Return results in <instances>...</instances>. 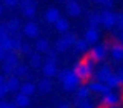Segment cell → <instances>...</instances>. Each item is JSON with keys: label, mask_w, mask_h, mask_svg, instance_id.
<instances>
[{"label": "cell", "mask_w": 123, "mask_h": 108, "mask_svg": "<svg viewBox=\"0 0 123 108\" xmlns=\"http://www.w3.org/2000/svg\"><path fill=\"white\" fill-rule=\"evenodd\" d=\"M72 72L80 78V82H86V80H90L92 77H93V73H95V62L92 60V58H83V60H78L77 63L73 65V68H72Z\"/></svg>", "instance_id": "6da1fadb"}, {"label": "cell", "mask_w": 123, "mask_h": 108, "mask_svg": "<svg viewBox=\"0 0 123 108\" xmlns=\"http://www.w3.org/2000/svg\"><path fill=\"white\" fill-rule=\"evenodd\" d=\"M57 77H58V80L62 82V86H63V90H67V91H73V90H77L78 86H80V78L72 72V70H68V68H63L60 70L58 73H57Z\"/></svg>", "instance_id": "7a4b0ae2"}, {"label": "cell", "mask_w": 123, "mask_h": 108, "mask_svg": "<svg viewBox=\"0 0 123 108\" xmlns=\"http://www.w3.org/2000/svg\"><path fill=\"white\" fill-rule=\"evenodd\" d=\"M108 48H110L108 43H95L88 50V58H92L95 63L97 62H103L106 58V55H108Z\"/></svg>", "instance_id": "3957f363"}, {"label": "cell", "mask_w": 123, "mask_h": 108, "mask_svg": "<svg viewBox=\"0 0 123 108\" xmlns=\"http://www.w3.org/2000/svg\"><path fill=\"white\" fill-rule=\"evenodd\" d=\"M122 103V95L117 90H110L108 93L102 95V105L103 107H111V105H120Z\"/></svg>", "instance_id": "277c9868"}, {"label": "cell", "mask_w": 123, "mask_h": 108, "mask_svg": "<svg viewBox=\"0 0 123 108\" xmlns=\"http://www.w3.org/2000/svg\"><path fill=\"white\" fill-rule=\"evenodd\" d=\"M40 33V27L35 23V22H27L23 27H22V35L23 37H28V38H37Z\"/></svg>", "instance_id": "5b68a950"}, {"label": "cell", "mask_w": 123, "mask_h": 108, "mask_svg": "<svg viewBox=\"0 0 123 108\" xmlns=\"http://www.w3.org/2000/svg\"><path fill=\"white\" fill-rule=\"evenodd\" d=\"M90 88H88V85H80L78 88H77V98H75V105L77 107H82V105H85V103H88L86 100H88V96H90Z\"/></svg>", "instance_id": "8992f818"}, {"label": "cell", "mask_w": 123, "mask_h": 108, "mask_svg": "<svg viewBox=\"0 0 123 108\" xmlns=\"http://www.w3.org/2000/svg\"><path fill=\"white\" fill-rule=\"evenodd\" d=\"M100 18H102V25L106 28H113L117 25V13L111 10H103L100 13Z\"/></svg>", "instance_id": "52a82bcc"}, {"label": "cell", "mask_w": 123, "mask_h": 108, "mask_svg": "<svg viewBox=\"0 0 123 108\" xmlns=\"http://www.w3.org/2000/svg\"><path fill=\"white\" fill-rule=\"evenodd\" d=\"M65 10L68 13V17H80L82 15V5L77 0H70L65 3Z\"/></svg>", "instance_id": "ba28073f"}, {"label": "cell", "mask_w": 123, "mask_h": 108, "mask_svg": "<svg viewBox=\"0 0 123 108\" xmlns=\"http://www.w3.org/2000/svg\"><path fill=\"white\" fill-rule=\"evenodd\" d=\"M111 73H113V72H111V66H110V65H102V66L97 70V73H95V80L105 83Z\"/></svg>", "instance_id": "9c48e42d"}, {"label": "cell", "mask_w": 123, "mask_h": 108, "mask_svg": "<svg viewBox=\"0 0 123 108\" xmlns=\"http://www.w3.org/2000/svg\"><path fill=\"white\" fill-rule=\"evenodd\" d=\"M5 86H7L8 93H10V91H12V93L18 91V88H20V78L15 77V75H8V77L5 78Z\"/></svg>", "instance_id": "30bf717a"}, {"label": "cell", "mask_w": 123, "mask_h": 108, "mask_svg": "<svg viewBox=\"0 0 123 108\" xmlns=\"http://www.w3.org/2000/svg\"><path fill=\"white\" fill-rule=\"evenodd\" d=\"M110 55L115 62H122L123 60V45L120 42L117 43H111L110 45Z\"/></svg>", "instance_id": "8fae6325"}, {"label": "cell", "mask_w": 123, "mask_h": 108, "mask_svg": "<svg viewBox=\"0 0 123 108\" xmlns=\"http://www.w3.org/2000/svg\"><path fill=\"white\" fill-rule=\"evenodd\" d=\"M42 72L47 78H52V77H57L58 73V68H57V63H52V62H43L42 65Z\"/></svg>", "instance_id": "7c38bea8"}, {"label": "cell", "mask_w": 123, "mask_h": 108, "mask_svg": "<svg viewBox=\"0 0 123 108\" xmlns=\"http://www.w3.org/2000/svg\"><path fill=\"white\" fill-rule=\"evenodd\" d=\"M88 88H90V91H93V93H100V95H105V93L110 91V88L105 85V83L97 82V80H93L92 83H88Z\"/></svg>", "instance_id": "4fadbf2b"}, {"label": "cell", "mask_w": 123, "mask_h": 108, "mask_svg": "<svg viewBox=\"0 0 123 108\" xmlns=\"http://www.w3.org/2000/svg\"><path fill=\"white\" fill-rule=\"evenodd\" d=\"M83 38L86 40V42L90 43H97L98 42V38H100V33H98V28H92V27H88L86 30H85V35H83Z\"/></svg>", "instance_id": "5bb4252c"}, {"label": "cell", "mask_w": 123, "mask_h": 108, "mask_svg": "<svg viewBox=\"0 0 123 108\" xmlns=\"http://www.w3.org/2000/svg\"><path fill=\"white\" fill-rule=\"evenodd\" d=\"M53 25H55V30L58 33H62V35L67 33V32H70V22H68V18H65V17H60Z\"/></svg>", "instance_id": "9a60e30c"}, {"label": "cell", "mask_w": 123, "mask_h": 108, "mask_svg": "<svg viewBox=\"0 0 123 108\" xmlns=\"http://www.w3.org/2000/svg\"><path fill=\"white\" fill-rule=\"evenodd\" d=\"M60 10L57 8V7H50L47 12H45V20L48 22V23H55V22L60 18Z\"/></svg>", "instance_id": "2e32d148"}, {"label": "cell", "mask_w": 123, "mask_h": 108, "mask_svg": "<svg viewBox=\"0 0 123 108\" xmlns=\"http://www.w3.org/2000/svg\"><path fill=\"white\" fill-rule=\"evenodd\" d=\"M28 62H30V66L32 68H40L42 62H43V57H42V53H38V52H32L30 55H28Z\"/></svg>", "instance_id": "e0dca14e"}, {"label": "cell", "mask_w": 123, "mask_h": 108, "mask_svg": "<svg viewBox=\"0 0 123 108\" xmlns=\"http://www.w3.org/2000/svg\"><path fill=\"white\" fill-rule=\"evenodd\" d=\"M35 90H37V86H35V83H32V82L20 83V88H18V91L23 93V95H27V96H32L35 93Z\"/></svg>", "instance_id": "ac0fdd59"}, {"label": "cell", "mask_w": 123, "mask_h": 108, "mask_svg": "<svg viewBox=\"0 0 123 108\" xmlns=\"http://www.w3.org/2000/svg\"><path fill=\"white\" fill-rule=\"evenodd\" d=\"M15 105L18 108H27L28 105H30V96H27V95H23V93H17L15 95V102H13Z\"/></svg>", "instance_id": "d6986e66"}, {"label": "cell", "mask_w": 123, "mask_h": 108, "mask_svg": "<svg viewBox=\"0 0 123 108\" xmlns=\"http://www.w3.org/2000/svg\"><path fill=\"white\" fill-rule=\"evenodd\" d=\"M2 63H7V65H10V66H17L18 65V53L17 52H7V55H5V60L2 62Z\"/></svg>", "instance_id": "ffe728a7"}, {"label": "cell", "mask_w": 123, "mask_h": 108, "mask_svg": "<svg viewBox=\"0 0 123 108\" xmlns=\"http://www.w3.org/2000/svg\"><path fill=\"white\" fill-rule=\"evenodd\" d=\"M73 48L78 52V53H86L90 50V43L86 42L85 38H77V42L73 43Z\"/></svg>", "instance_id": "44dd1931"}, {"label": "cell", "mask_w": 123, "mask_h": 108, "mask_svg": "<svg viewBox=\"0 0 123 108\" xmlns=\"http://www.w3.org/2000/svg\"><path fill=\"white\" fill-rule=\"evenodd\" d=\"M7 28H8V32H10V35H13L15 32H20L22 30V22L18 18H10V20L7 22Z\"/></svg>", "instance_id": "7402d4cb"}, {"label": "cell", "mask_w": 123, "mask_h": 108, "mask_svg": "<svg viewBox=\"0 0 123 108\" xmlns=\"http://www.w3.org/2000/svg\"><path fill=\"white\" fill-rule=\"evenodd\" d=\"M33 48H35V52H38V53H45V52L50 48V43H48L47 38H37Z\"/></svg>", "instance_id": "603a6c76"}, {"label": "cell", "mask_w": 123, "mask_h": 108, "mask_svg": "<svg viewBox=\"0 0 123 108\" xmlns=\"http://www.w3.org/2000/svg\"><path fill=\"white\" fill-rule=\"evenodd\" d=\"M105 85L108 86L110 90H118L122 83H120V80H118V77H117V73H111L110 77H108V80L105 82Z\"/></svg>", "instance_id": "cb8c5ba5"}, {"label": "cell", "mask_w": 123, "mask_h": 108, "mask_svg": "<svg viewBox=\"0 0 123 108\" xmlns=\"http://www.w3.org/2000/svg\"><path fill=\"white\" fill-rule=\"evenodd\" d=\"M98 25H102L100 13H90V15H88V27H92V28H98Z\"/></svg>", "instance_id": "d4e9b609"}, {"label": "cell", "mask_w": 123, "mask_h": 108, "mask_svg": "<svg viewBox=\"0 0 123 108\" xmlns=\"http://www.w3.org/2000/svg\"><path fill=\"white\" fill-rule=\"evenodd\" d=\"M13 75H15V77H18V78L27 77V75H28V66H27V65H23V63H18L17 66H15Z\"/></svg>", "instance_id": "484cf974"}, {"label": "cell", "mask_w": 123, "mask_h": 108, "mask_svg": "<svg viewBox=\"0 0 123 108\" xmlns=\"http://www.w3.org/2000/svg\"><path fill=\"white\" fill-rule=\"evenodd\" d=\"M37 88L40 90L42 93H48V91L52 90V82H50V78H43V80H40Z\"/></svg>", "instance_id": "4316f807"}, {"label": "cell", "mask_w": 123, "mask_h": 108, "mask_svg": "<svg viewBox=\"0 0 123 108\" xmlns=\"http://www.w3.org/2000/svg\"><path fill=\"white\" fill-rule=\"evenodd\" d=\"M62 38H63V42L67 43L68 47H73V43L77 42V35H75L73 32H67V33H63Z\"/></svg>", "instance_id": "83f0119b"}, {"label": "cell", "mask_w": 123, "mask_h": 108, "mask_svg": "<svg viewBox=\"0 0 123 108\" xmlns=\"http://www.w3.org/2000/svg\"><path fill=\"white\" fill-rule=\"evenodd\" d=\"M22 15L27 17L28 20L35 18V15H37V7H25V8H22Z\"/></svg>", "instance_id": "f1b7e54d"}, {"label": "cell", "mask_w": 123, "mask_h": 108, "mask_svg": "<svg viewBox=\"0 0 123 108\" xmlns=\"http://www.w3.org/2000/svg\"><path fill=\"white\" fill-rule=\"evenodd\" d=\"M68 48H70V47L63 42V38H62V37L57 40V42H55V52H67Z\"/></svg>", "instance_id": "f546056e"}, {"label": "cell", "mask_w": 123, "mask_h": 108, "mask_svg": "<svg viewBox=\"0 0 123 108\" xmlns=\"http://www.w3.org/2000/svg\"><path fill=\"white\" fill-rule=\"evenodd\" d=\"M47 57H45V62H52V63H57V52L55 50H52V48H48L47 52Z\"/></svg>", "instance_id": "4dcf8cb0"}, {"label": "cell", "mask_w": 123, "mask_h": 108, "mask_svg": "<svg viewBox=\"0 0 123 108\" xmlns=\"http://www.w3.org/2000/svg\"><path fill=\"white\" fill-rule=\"evenodd\" d=\"M25 7H37V0H18V8H25Z\"/></svg>", "instance_id": "1f68e13d"}, {"label": "cell", "mask_w": 123, "mask_h": 108, "mask_svg": "<svg viewBox=\"0 0 123 108\" xmlns=\"http://www.w3.org/2000/svg\"><path fill=\"white\" fill-rule=\"evenodd\" d=\"M18 53H23V55H30L32 53V45L30 43H22V47H20V52Z\"/></svg>", "instance_id": "d6a6232c"}, {"label": "cell", "mask_w": 123, "mask_h": 108, "mask_svg": "<svg viewBox=\"0 0 123 108\" xmlns=\"http://www.w3.org/2000/svg\"><path fill=\"white\" fill-rule=\"evenodd\" d=\"M2 5L7 8H15L18 7V0H2Z\"/></svg>", "instance_id": "836d02e7"}, {"label": "cell", "mask_w": 123, "mask_h": 108, "mask_svg": "<svg viewBox=\"0 0 123 108\" xmlns=\"http://www.w3.org/2000/svg\"><path fill=\"white\" fill-rule=\"evenodd\" d=\"M8 35H10V32L7 28V23H0V38L2 37H8Z\"/></svg>", "instance_id": "e575fe53"}, {"label": "cell", "mask_w": 123, "mask_h": 108, "mask_svg": "<svg viewBox=\"0 0 123 108\" xmlns=\"http://www.w3.org/2000/svg\"><path fill=\"white\" fill-rule=\"evenodd\" d=\"M100 5H103V7H105V10H110V8L115 5V3H113V0H103Z\"/></svg>", "instance_id": "d590c367"}, {"label": "cell", "mask_w": 123, "mask_h": 108, "mask_svg": "<svg viewBox=\"0 0 123 108\" xmlns=\"http://www.w3.org/2000/svg\"><path fill=\"white\" fill-rule=\"evenodd\" d=\"M0 108H18L15 103H7L3 100H0Z\"/></svg>", "instance_id": "8d00e7d4"}, {"label": "cell", "mask_w": 123, "mask_h": 108, "mask_svg": "<svg viewBox=\"0 0 123 108\" xmlns=\"http://www.w3.org/2000/svg\"><path fill=\"white\" fill-rule=\"evenodd\" d=\"M7 93H8V90H7V86H5V83H3V85L0 86V100H3Z\"/></svg>", "instance_id": "74e56055"}, {"label": "cell", "mask_w": 123, "mask_h": 108, "mask_svg": "<svg viewBox=\"0 0 123 108\" xmlns=\"http://www.w3.org/2000/svg\"><path fill=\"white\" fill-rule=\"evenodd\" d=\"M117 25L120 27V30H123V13L117 15Z\"/></svg>", "instance_id": "f35d334b"}, {"label": "cell", "mask_w": 123, "mask_h": 108, "mask_svg": "<svg viewBox=\"0 0 123 108\" xmlns=\"http://www.w3.org/2000/svg\"><path fill=\"white\" fill-rule=\"evenodd\" d=\"M117 77H118V80H120V83H122V86H123V66H120V68H118Z\"/></svg>", "instance_id": "ab89813d"}, {"label": "cell", "mask_w": 123, "mask_h": 108, "mask_svg": "<svg viewBox=\"0 0 123 108\" xmlns=\"http://www.w3.org/2000/svg\"><path fill=\"white\" fill-rule=\"evenodd\" d=\"M5 55H7V52H5V50H3V48L0 47V63H2V62L5 60Z\"/></svg>", "instance_id": "60d3db41"}, {"label": "cell", "mask_w": 123, "mask_h": 108, "mask_svg": "<svg viewBox=\"0 0 123 108\" xmlns=\"http://www.w3.org/2000/svg\"><path fill=\"white\" fill-rule=\"evenodd\" d=\"M118 40H120V43H123V30L118 32Z\"/></svg>", "instance_id": "b9f144b4"}, {"label": "cell", "mask_w": 123, "mask_h": 108, "mask_svg": "<svg viewBox=\"0 0 123 108\" xmlns=\"http://www.w3.org/2000/svg\"><path fill=\"white\" fill-rule=\"evenodd\" d=\"M78 108H95L92 103H85V105H82V107H78Z\"/></svg>", "instance_id": "7bdbcfd3"}, {"label": "cell", "mask_w": 123, "mask_h": 108, "mask_svg": "<svg viewBox=\"0 0 123 108\" xmlns=\"http://www.w3.org/2000/svg\"><path fill=\"white\" fill-rule=\"evenodd\" d=\"M3 83H5V77H3V75H0V86L3 85Z\"/></svg>", "instance_id": "ee69618b"}, {"label": "cell", "mask_w": 123, "mask_h": 108, "mask_svg": "<svg viewBox=\"0 0 123 108\" xmlns=\"http://www.w3.org/2000/svg\"><path fill=\"white\" fill-rule=\"evenodd\" d=\"M2 15H3V5L0 3V17H2Z\"/></svg>", "instance_id": "f6af8a7d"}, {"label": "cell", "mask_w": 123, "mask_h": 108, "mask_svg": "<svg viewBox=\"0 0 123 108\" xmlns=\"http://www.w3.org/2000/svg\"><path fill=\"white\" fill-rule=\"evenodd\" d=\"M106 108H122V105H111V107H106Z\"/></svg>", "instance_id": "bcb514c9"}, {"label": "cell", "mask_w": 123, "mask_h": 108, "mask_svg": "<svg viewBox=\"0 0 123 108\" xmlns=\"http://www.w3.org/2000/svg\"><path fill=\"white\" fill-rule=\"evenodd\" d=\"M58 108H68V105H60Z\"/></svg>", "instance_id": "7dc6e473"}, {"label": "cell", "mask_w": 123, "mask_h": 108, "mask_svg": "<svg viewBox=\"0 0 123 108\" xmlns=\"http://www.w3.org/2000/svg\"><path fill=\"white\" fill-rule=\"evenodd\" d=\"M95 2H97V3H102V2H103V0H95Z\"/></svg>", "instance_id": "c3c4849f"}, {"label": "cell", "mask_w": 123, "mask_h": 108, "mask_svg": "<svg viewBox=\"0 0 123 108\" xmlns=\"http://www.w3.org/2000/svg\"><path fill=\"white\" fill-rule=\"evenodd\" d=\"M60 2H62V3H67V0H60Z\"/></svg>", "instance_id": "681fc988"}, {"label": "cell", "mask_w": 123, "mask_h": 108, "mask_svg": "<svg viewBox=\"0 0 123 108\" xmlns=\"http://www.w3.org/2000/svg\"><path fill=\"white\" fill-rule=\"evenodd\" d=\"M98 108H106V107H103V105H102V107H98Z\"/></svg>", "instance_id": "f907efd6"}, {"label": "cell", "mask_w": 123, "mask_h": 108, "mask_svg": "<svg viewBox=\"0 0 123 108\" xmlns=\"http://www.w3.org/2000/svg\"><path fill=\"white\" fill-rule=\"evenodd\" d=\"M67 2H70V0H67Z\"/></svg>", "instance_id": "816d5d0a"}, {"label": "cell", "mask_w": 123, "mask_h": 108, "mask_svg": "<svg viewBox=\"0 0 123 108\" xmlns=\"http://www.w3.org/2000/svg\"><path fill=\"white\" fill-rule=\"evenodd\" d=\"M122 45H123V43H122Z\"/></svg>", "instance_id": "f5cc1de1"}]
</instances>
